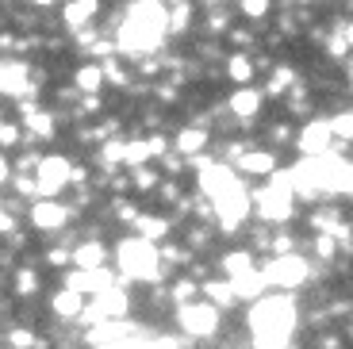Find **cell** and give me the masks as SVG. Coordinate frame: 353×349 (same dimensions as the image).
<instances>
[{"mask_svg": "<svg viewBox=\"0 0 353 349\" xmlns=\"http://www.w3.org/2000/svg\"><path fill=\"white\" fill-rule=\"evenodd\" d=\"M169 31V12L161 0H139L127 19L115 31V46L127 54V58H142V54H154L161 46Z\"/></svg>", "mask_w": 353, "mask_h": 349, "instance_id": "obj_1", "label": "cell"}, {"mask_svg": "<svg viewBox=\"0 0 353 349\" xmlns=\"http://www.w3.org/2000/svg\"><path fill=\"white\" fill-rule=\"evenodd\" d=\"M296 330V299L281 296H261L250 307V334L261 349H284Z\"/></svg>", "mask_w": 353, "mask_h": 349, "instance_id": "obj_2", "label": "cell"}, {"mask_svg": "<svg viewBox=\"0 0 353 349\" xmlns=\"http://www.w3.org/2000/svg\"><path fill=\"white\" fill-rule=\"evenodd\" d=\"M115 261L123 269L127 280H158L161 277V253L154 242L146 238H123V242L115 246Z\"/></svg>", "mask_w": 353, "mask_h": 349, "instance_id": "obj_3", "label": "cell"}, {"mask_svg": "<svg viewBox=\"0 0 353 349\" xmlns=\"http://www.w3.org/2000/svg\"><path fill=\"white\" fill-rule=\"evenodd\" d=\"M250 208H257V215H261L265 223H288L292 219V173L273 169V173H269V184L250 196Z\"/></svg>", "mask_w": 353, "mask_h": 349, "instance_id": "obj_4", "label": "cell"}, {"mask_svg": "<svg viewBox=\"0 0 353 349\" xmlns=\"http://www.w3.org/2000/svg\"><path fill=\"white\" fill-rule=\"evenodd\" d=\"M311 277V265L303 261L300 253H276V257H269V265L261 269V280L265 284H273V288H300L303 280Z\"/></svg>", "mask_w": 353, "mask_h": 349, "instance_id": "obj_5", "label": "cell"}, {"mask_svg": "<svg viewBox=\"0 0 353 349\" xmlns=\"http://www.w3.org/2000/svg\"><path fill=\"white\" fill-rule=\"evenodd\" d=\"M212 211H215V219H219V227L223 230H239L242 223H246V215H250V192L242 188V181H234L230 188H223L219 196H212Z\"/></svg>", "mask_w": 353, "mask_h": 349, "instance_id": "obj_6", "label": "cell"}, {"mask_svg": "<svg viewBox=\"0 0 353 349\" xmlns=\"http://www.w3.org/2000/svg\"><path fill=\"white\" fill-rule=\"evenodd\" d=\"M176 323L188 338H212L219 330V307L215 303H203V299H192V303H181V315Z\"/></svg>", "mask_w": 353, "mask_h": 349, "instance_id": "obj_7", "label": "cell"}, {"mask_svg": "<svg viewBox=\"0 0 353 349\" xmlns=\"http://www.w3.org/2000/svg\"><path fill=\"white\" fill-rule=\"evenodd\" d=\"M70 181H73V166L65 161L62 154H50V157H43V161L35 166V192L46 196V200H54Z\"/></svg>", "mask_w": 353, "mask_h": 349, "instance_id": "obj_8", "label": "cell"}, {"mask_svg": "<svg viewBox=\"0 0 353 349\" xmlns=\"http://www.w3.org/2000/svg\"><path fill=\"white\" fill-rule=\"evenodd\" d=\"M115 284V272H108L104 265L100 269H73L65 272V288L77 292V296H100Z\"/></svg>", "mask_w": 353, "mask_h": 349, "instance_id": "obj_9", "label": "cell"}, {"mask_svg": "<svg viewBox=\"0 0 353 349\" xmlns=\"http://www.w3.org/2000/svg\"><path fill=\"white\" fill-rule=\"evenodd\" d=\"M31 223H35L39 230H62L65 223H70V208L58 200H46V196H39L35 208H31Z\"/></svg>", "mask_w": 353, "mask_h": 349, "instance_id": "obj_10", "label": "cell"}, {"mask_svg": "<svg viewBox=\"0 0 353 349\" xmlns=\"http://www.w3.org/2000/svg\"><path fill=\"white\" fill-rule=\"evenodd\" d=\"M300 150H303V157H319V154H327L330 146H334V134H330V123H319V119H311L307 127L300 131Z\"/></svg>", "mask_w": 353, "mask_h": 349, "instance_id": "obj_11", "label": "cell"}, {"mask_svg": "<svg viewBox=\"0 0 353 349\" xmlns=\"http://www.w3.org/2000/svg\"><path fill=\"white\" fill-rule=\"evenodd\" d=\"M230 112L239 115V119H254L257 112H261V104H265V97H261V88H254V85H239L234 92H230Z\"/></svg>", "mask_w": 353, "mask_h": 349, "instance_id": "obj_12", "label": "cell"}, {"mask_svg": "<svg viewBox=\"0 0 353 349\" xmlns=\"http://www.w3.org/2000/svg\"><path fill=\"white\" fill-rule=\"evenodd\" d=\"M239 169L246 177H269L276 169V154L273 150H246V154L239 157Z\"/></svg>", "mask_w": 353, "mask_h": 349, "instance_id": "obj_13", "label": "cell"}, {"mask_svg": "<svg viewBox=\"0 0 353 349\" xmlns=\"http://www.w3.org/2000/svg\"><path fill=\"white\" fill-rule=\"evenodd\" d=\"M97 12H100V0H70V4H65V12H62V19H65V27H70V31H77V27L92 23V19H97Z\"/></svg>", "mask_w": 353, "mask_h": 349, "instance_id": "obj_14", "label": "cell"}, {"mask_svg": "<svg viewBox=\"0 0 353 349\" xmlns=\"http://www.w3.org/2000/svg\"><path fill=\"white\" fill-rule=\"evenodd\" d=\"M227 284H230V292H234V299H261V296H265V288H269L257 269L242 272V277H230Z\"/></svg>", "mask_w": 353, "mask_h": 349, "instance_id": "obj_15", "label": "cell"}, {"mask_svg": "<svg viewBox=\"0 0 353 349\" xmlns=\"http://www.w3.org/2000/svg\"><path fill=\"white\" fill-rule=\"evenodd\" d=\"M104 242H81L77 250L70 253V265L73 269H100L104 265Z\"/></svg>", "mask_w": 353, "mask_h": 349, "instance_id": "obj_16", "label": "cell"}, {"mask_svg": "<svg viewBox=\"0 0 353 349\" xmlns=\"http://www.w3.org/2000/svg\"><path fill=\"white\" fill-rule=\"evenodd\" d=\"M257 73V61L250 58V54H230L227 58V77L234 81V85H250Z\"/></svg>", "mask_w": 353, "mask_h": 349, "instance_id": "obj_17", "label": "cell"}, {"mask_svg": "<svg viewBox=\"0 0 353 349\" xmlns=\"http://www.w3.org/2000/svg\"><path fill=\"white\" fill-rule=\"evenodd\" d=\"M173 146L181 150V154L196 157L200 150H208V131H203V127H185V131L173 139Z\"/></svg>", "mask_w": 353, "mask_h": 349, "instance_id": "obj_18", "label": "cell"}, {"mask_svg": "<svg viewBox=\"0 0 353 349\" xmlns=\"http://www.w3.org/2000/svg\"><path fill=\"white\" fill-rule=\"evenodd\" d=\"M50 307H54V315H58V319H77V315L85 311V299H81L77 292L62 288V292H58V296L50 299Z\"/></svg>", "mask_w": 353, "mask_h": 349, "instance_id": "obj_19", "label": "cell"}, {"mask_svg": "<svg viewBox=\"0 0 353 349\" xmlns=\"http://www.w3.org/2000/svg\"><path fill=\"white\" fill-rule=\"evenodd\" d=\"M104 81H108L104 66H81L77 77H73V85H77L81 92H97V88H104Z\"/></svg>", "mask_w": 353, "mask_h": 349, "instance_id": "obj_20", "label": "cell"}, {"mask_svg": "<svg viewBox=\"0 0 353 349\" xmlns=\"http://www.w3.org/2000/svg\"><path fill=\"white\" fill-rule=\"evenodd\" d=\"M250 269H257L254 265V253L250 250H234V253H227L223 257V277H242V272H250Z\"/></svg>", "mask_w": 353, "mask_h": 349, "instance_id": "obj_21", "label": "cell"}, {"mask_svg": "<svg viewBox=\"0 0 353 349\" xmlns=\"http://www.w3.org/2000/svg\"><path fill=\"white\" fill-rule=\"evenodd\" d=\"M203 296L212 299L215 307H230V303H234V292H230V284H223V280H208V284H203Z\"/></svg>", "mask_w": 353, "mask_h": 349, "instance_id": "obj_22", "label": "cell"}, {"mask_svg": "<svg viewBox=\"0 0 353 349\" xmlns=\"http://www.w3.org/2000/svg\"><path fill=\"white\" fill-rule=\"evenodd\" d=\"M134 227H139V238L158 242V238L169 230V223H165V219H146V215H142V219H134Z\"/></svg>", "mask_w": 353, "mask_h": 349, "instance_id": "obj_23", "label": "cell"}, {"mask_svg": "<svg viewBox=\"0 0 353 349\" xmlns=\"http://www.w3.org/2000/svg\"><path fill=\"white\" fill-rule=\"evenodd\" d=\"M330 123V134H334V142L342 139V142H353V112H342V115H334V119H327Z\"/></svg>", "mask_w": 353, "mask_h": 349, "instance_id": "obj_24", "label": "cell"}, {"mask_svg": "<svg viewBox=\"0 0 353 349\" xmlns=\"http://www.w3.org/2000/svg\"><path fill=\"white\" fill-rule=\"evenodd\" d=\"M27 127H31V134L50 139V134H54V115L50 112H31V115H27Z\"/></svg>", "mask_w": 353, "mask_h": 349, "instance_id": "obj_25", "label": "cell"}, {"mask_svg": "<svg viewBox=\"0 0 353 349\" xmlns=\"http://www.w3.org/2000/svg\"><path fill=\"white\" fill-rule=\"evenodd\" d=\"M196 292H200V288H196V280H181V284L173 288V299H176V303H192Z\"/></svg>", "mask_w": 353, "mask_h": 349, "instance_id": "obj_26", "label": "cell"}, {"mask_svg": "<svg viewBox=\"0 0 353 349\" xmlns=\"http://www.w3.org/2000/svg\"><path fill=\"white\" fill-rule=\"evenodd\" d=\"M134 188H154V181H158V173H154L150 166H134Z\"/></svg>", "mask_w": 353, "mask_h": 349, "instance_id": "obj_27", "label": "cell"}, {"mask_svg": "<svg viewBox=\"0 0 353 349\" xmlns=\"http://www.w3.org/2000/svg\"><path fill=\"white\" fill-rule=\"evenodd\" d=\"M188 27V4H173V16H169V31H185Z\"/></svg>", "mask_w": 353, "mask_h": 349, "instance_id": "obj_28", "label": "cell"}, {"mask_svg": "<svg viewBox=\"0 0 353 349\" xmlns=\"http://www.w3.org/2000/svg\"><path fill=\"white\" fill-rule=\"evenodd\" d=\"M269 4H273V0H242V12H246L250 19H261L265 12H269Z\"/></svg>", "mask_w": 353, "mask_h": 349, "instance_id": "obj_29", "label": "cell"}, {"mask_svg": "<svg viewBox=\"0 0 353 349\" xmlns=\"http://www.w3.org/2000/svg\"><path fill=\"white\" fill-rule=\"evenodd\" d=\"M284 88H292V70H276L273 73V81H269V92H284Z\"/></svg>", "mask_w": 353, "mask_h": 349, "instance_id": "obj_30", "label": "cell"}, {"mask_svg": "<svg viewBox=\"0 0 353 349\" xmlns=\"http://www.w3.org/2000/svg\"><path fill=\"white\" fill-rule=\"evenodd\" d=\"M334 250H338L334 235H319L315 238V253H319V257H334Z\"/></svg>", "mask_w": 353, "mask_h": 349, "instance_id": "obj_31", "label": "cell"}, {"mask_svg": "<svg viewBox=\"0 0 353 349\" xmlns=\"http://www.w3.org/2000/svg\"><path fill=\"white\" fill-rule=\"evenodd\" d=\"M16 284H19V292H23V296H31V292L39 288V280H35V272H31V269H19Z\"/></svg>", "mask_w": 353, "mask_h": 349, "instance_id": "obj_32", "label": "cell"}, {"mask_svg": "<svg viewBox=\"0 0 353 349\" xmlns=\"http://www.w3.org/2000/svg\"><path fill=\"white\" fill-rule=\"evenodd\" d=\"M12 341H16L19 349H27V346H35V338H31V334H27V330H16V334H12Z\"/></svg>", "mask_w": 353, "mask_h": 349, "instance_id": "obj_33", "label": "cell"}, {"mask_svg": "<svg viewBox=\"0 0 353 349\" xmlns=\"http://www.w3.org/2000/svg\"><path fill=\"white\" fill-rule=\"evenodd\" d=\"M4 181H12V166H8V157L0 154V184Z\"/></svg>", "mask_w": 353, "mask_h": 349, "instance_id": "obj_34", "label": "cell"}, {"mask_svg": "<svg viewBox=\"0 0 353 349\" xmlns=\"http://www.w3.org/2000/svg\"><path fill=\"white\" fill-rule=\"evenodd\" d=\"M342 39H345V46H353V23H350V27H345V31H342Z\"/></svg>", "mask_w": 353, "mask_h": 349, "instance_id": "obj_35", "label": "cell"}, {"mask_svg": "<svg viewBox=\"0 0 353 349\" xmlns=\"http://www.w3.org/2000/svg\"><path fill=\"white\" fill-rule=\"evenodd\" d=\"M8 227H12V219L4 215V211H0V230H8Z\"/></svg>", "mask_w": 353, "mask_h": 349, "instance_id": "obj_36", "label": "cell"}, {"mask_svg": "<svg viewBox=\"0 0 353 349\" xmlns=\"http://www.w3.org/2000/svg\"><path fill=\"white\" fill-rule=\"evenodd\" d=\"M345 77H350V85H353V61H350V66H345Z\"/></svg>", "mask_w": 353, "mask_h": 349, "instance_id": "obj_37", "label": "cell"}, {"mask_svg": "<svg viewBox=\"0 0 353 349\" xmlns=\"http://www.w3.org/2000/svg\"><path fill=\"white\" fill-rule=\"evenodd\" d=\"M161 4H185V0H161Z\"/></svg>", "mask_w": 353, "mask_h": 349, "instance_id": "obj_38", "label": "cell"}, {"mask_svg": "<svg viewBox=\"0 0 353 349\" xmlns=\"http://www.w3.org/2000/svg\"><path fill=\"white\" fill-rule=\"evenodd\" d=\"M35 4H50V0H35Z\"/></svg>", "mask_w": 353, "mask_h": 349, "instance_id": "obj_39", "label": "cell"}, {"mask_svg": "<svg viewBox=\"0 0 353 349\" xmlns=\"http://www.w3.org/2000/svg\"><path fill=\"white\" fill-rule=\"evenodd\" d=\"M208 4H219V0H208Z\"/></svg>", "mask_w": 353, "mask_h": 349, "instance_id": "obj_40", "label": "cell"}, {"mask_svg": "<svg viewBox=\"0 0 353 349\" xmlns=\"http://www.w3.org/2000/svg\"><path fill=\"white\" fill-rule=\"evenodd\" d=\"M300 4H307V0H300Z\"/></svg>", "mask_w": 353, "mask_h": 349, "instance_id": "obj_41", "label": "cell"}, {"mask_svg": "<svg viewBox=\"0 0 353 349\" xmlns=\"http://www.w3.org/2000/svg\"><path fill=\"white\" fill-rule=\"evenodd\" d=\"M0 127H4V119H0Z\"/></svg>", "mask_w": 353, "mask_h": 349, "instance_id": "obj_42", "label": "cell"}]
</instances>
